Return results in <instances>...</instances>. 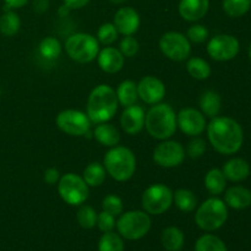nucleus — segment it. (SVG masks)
<instances>
[{
  "mask_svg": "<svg viewBox=\"0 0 251 251\" xmlns=\"http://www.w3.org/2000/svg\"><path fill=\"white\" fill-rule=\"evenodd\" d=\"M63 1H64V5H65L68 9L77 10V9H82L83 6H86L91 0H63Z\"/></svg>",
  "mask_w": 251,
  "mask_h": 251,
  "instance_id": "nucleus-43",
  "label": "nucleus"
},
{
  "mask_svg": "<svg viewBox=\"0 0 251 251\" xmlns=\"http://www.w3.org/2000/svg\"><path fill=\"white\" fill-rule=\"evenodd\" d=\"M96 141L104 147H114L118 146L120 142V132L114 125L108 124V123H100L97 124L95 131H93Z\"/></svg>",
  "mask_w": 251,
  "mask_h": 251,
  "instance_id": "nucleus-22",
  "label": "nucleus"
},
{
  "mask_svg": "<svg viewBox=\"0 0 251 251\" xmlns=\"http://www.w3.org/2000/svg\"><path fill=\"white\" fill-rule=\"evenodd\" d=\"M102 210L105 212L110 213L113 216H120L124 210V205H123V201L119 196L114 195V194H110L107 195L102 201Z\"/></svg>",
  "mask_w": 251,
  "mask_h": 251,
  "instance_id": "nucleus-37",
  "label": "nucleus"
},
{
  "mask_svg": "<svg viewBox=\"0 0 251 251\" xmlns=\"http://www.w3.org/2000/svg\"><path fill=\"white\" fill-rule=\"evenodd\" d=\"M137 95L147 104H157L166 96V86L156 76H145L137 83Z\"/></svg>",
  "mask_w": 251,
  "mask_h": 251,
  "instance_id": "nucleus-15",
  "label": "nucleus"
},
{
  "mask_svg": "<svg viewBox=\"0 0 251 251\" xmlns=\"http://www.w3.org/2000/svg\"><path fill=\"white\" fill-rule=\"evenodd\" d=\"M185 159V151L180 142L163 140L153 151V161L163 168H176Z\"/></svg>",
  "mask_w": 251,
  "mask_h": 251,
  "instance_id": "nucleus-12",
  "label": "nucleus"
},
{
  "mask_svg": "<svg viewBox=\"0 0 251 251\" xmlns=\"http://www.w3.org/2000/svg\"><path fill=\"white\" fill-rule=\"evenodd\" d=\"M225 202L234 210H244L251 206V191L244 186H232L226 191Z\"/></svg>",
  "mask_w": 251,
  "mask_h": 251,
  "instance_id": "nucleus-21",
  "label": "nucleus"
},
{
  "mask_svg": "<svg viewBox=\"0 0 251 251\" xmlns=\"http://www.w3.org/2000/svg\"><path fill=\"white\" fill-rule=\"evenodd\" d=\"M107 172L103 164L92 162L83 169L82 178L88 186H100L105 180Z\"/></svg>",
  "mask_w": 251,
  "mask_h": 251,
  "instance_id": "nucleus-28",
  "label": "nucleus"
},
{
  "mask_svg": "<svg viewBox=\"0 0 251 251\" xmlns=\"http://www.w3.org/2000/svg\"><path fill=\"white\" fill-rule=\"evenodd\" d=\"M97 216L98 213L96 212L92 206L82 203L78 208L77 213H76V220H77L80 227H82L83 229H92L97 226Z\"/></svg>",
  "mask_w": 251,
  "mask_h": 251,
  "instance_id": "nucleus-34",
  "label": "nucleus"
},
{
  "mask_svg": "<svg viewBox=\"0 0 251 251\" xmlns=\"http://www.w3.org/2000/svg\"><path fill=\"white\" fill-rule=\"evenodd\" d=\"M206 127L208 141L218 153L229 156L242 149L244 134L237 120L228 117H216Z\"/></svg>",
  "mask_w": 251,
  "mask_h": 251,
  "instance_id": "nucleus-1",
  "label": "nucleus"
},
{
  "mask_svg": "<svg viewBox=\"0 0 251 251\" xmlns=\"http://www.w3.org/2000/svg\"><path fill=\"white\" fill-rule=\"evenodd\" d=\"M184 240V233L178 227H167L162 232L161 243L167 251H180Z\"/></svg>",
  "mask_w": 251,
  "mask_h": 251,
  "instance_id": "nucleus-25",
  "label": "nucleus"
},
{
  "mask_svg": "<svg viewBox=\"0 0 251 251\" xmlns=\"http://www.w3.org/2000/svg\"><path fill=\"white\" fill-rule=\"evenodd\" d=\"M205 186L212 196H218L226 190L227 179L221 169L213 168L205 176Z\"/></svg>",
  "mask_w": 251,
  "mask_h": 251,
  "instance_id": "nucleus-26",
  "label": "nucleus"
},
{
  "mask_svg": "<svg viewBox=\"0 0 251 251\" xmlns=\"http://www.w3.org/2000/svg\"><path fill=\"white\" fill-rule=\"evenodd\" d=\"M125 56L123 55L119 49L114 47H105L100 50L97 55V63L100 70L107 74L119 73L124 66Z\"/></svg>",
  "mask_w": 251,
  "mask_h": 251,
  "instance_id": "nucleus-18",
  "label": "nucleus"
},
{
  "mask_svg": "<svg viewBox=\"0 0 251 251\" xmlns=\"http://www.w3.org/2000/svg\"><path fill=\"white\" fill-rule=\"evenodd\" d=\"M103 166L114 180L127 181L136 172V157L127 147L114 146L105 153Z\"/></svg>",
  "mask_w": 251,
  "mask_h": 251,
  "instance_id": "nucleus-4",
  "label": "nucleus"
},
{
  "mask_svg": "<svg viewBox=\"0 0 251 251\" xmlns=\"http://www.w3.org/2000/svg\"><path fill=\"white\" fill-rule=\"evenodd\" d=\"M195 251H228L222 239L213 234H203L196 240Z\"/></svg>",
  "mask_w": 251,
  "mask_h": 251,
  "instance_id": "nucleus-33",
  "label": "nucleus"
},
{
  "mask_svg": "<svg viewBox=\"0 0 251 251\" xmlns=\"http://www.w3.org/2000/svg\"><path fill=\"white\" fill-rule=\"evenodd\" d=\"M249 59H250V61H251V44H250V47H249Z\"/></svg>",
  "mask_w": 251,
  "mask_h": 251,
  "instance_id": "nucleus-47",
  "label": "nucleus"
},
{
  "mask_svg": "<svg viewBox=\"0 0 251 251\" xmlns=\"http://www.w3.org/2000/svg\"><path fill=\"white\" fill-rule=\"evenodd\" d=\"M145 127L151 137L157 140H168L176 134V114L167 103H157L145 114Z\"/></svg>",
  "mask_w": 251,
  "mask_h": 251,
  "instance_id": "nucleus-3",
  "label": "nucleus"
},
{
  "mask_svg": "<svg viewBox=\"0 0 251 251\" xmlns=\"http://www.w3.org/2000/svg\"><path fill=\"white\" fill-rule=\"evenodd\" d=\"M239 49V41L232 34H217L207 44L208 55L216 61L232 60L238 55Z\"/></svg>",
  "mask_w": 251,
  "mask_h": 251,
  "instance_id": "nucleus-13",
  "label": "nucleus"
},
{
  "mask_svg": "<svg viewBox=\"0 0 251 251\" xmlns=\"http://www.w3.org/2000/svg\"><path fill=\"white\" fill-rule=\"evenodd\" d=\"M56 126L70 136H83L91 129V120L87 114L80 110L65 109L56 115Z\"/></svg>",
  "mask_w": 251,
  "mask_h": 251,
  "instance_id": "nucleus-11",
  "label": "nucleus"
},
{
  "mask_svg": "<svg viewBox=\"0 0 251 251\" xmlns=\"http://www.w3.org/2000/svg\"><path fill=\"white\" fill-rule=\"evenodd\" d=\"M90 186L82 176L75 173H68L60 176L58 181V193L64 202L70 206H81L85 203L90 194Z\"/></svg>",
  "mask_w": 251,
  "mask_h": 251,
  "instance_id": "nucleus-8",
  "label": "nucleus"
},
{
  "mask_svg": "<svg viewBox=\"0 0 251 251\" xmlns=\"http://www.w3.org/2000/svg\"><path fill=\"white\" fill-rule=\"evenodd\" d=\"M228 218V206L218 198H210L201 203L195 213V222L200 229L213 232L222 227Z\"/></svg>",
  "mask_w": 251,
  "mask_h": 251,
  "instance_id": "nucleus-5",
  "label": "nucleus"
},
{
  "mask_svg": "<svg viewBox=\"0 0 251 251\" xmlns=\"http://www.w3.org/2000/svg\"><path fill=\"white\" fill-rule=\"evenodd\" d=\"M117 98L119 104L126 108L130 105L136 104L137 100H139V95H137V83H135L131 80H125L118 86L117 91Z\"/></svg>",
  "mask_w": 251,
  "mask_h": 251,
  "instance_id": "nucleus-24",
  "label": "nucleus"
},
{
  "mask_svg": "<svg viewBox=\"0 0 251 251\" xmlns=\"http://www.w3.org/2000/svg\"><path fill=\"white\" fill-rule=\"evenodd\" d=\"M32 7L36 14H43L49 9V1L48 0H33Z\"/></svg>",
  "mask_w": 251,
  "mask_h": 251,
  "instance_id": "nucleus-44",
  "label": "nucleus"
},
{
  "mask_svg": "<svg viewBox=\"0 0 251 251\" xmlns=\"http://www.w3.org/2000/svg\"><path fill=\"white\" fill-rule=\"evenodd\" d=\"M0 96H1V90H0Z\"/></svg>",
  "mask_w": 251,
  "mask_h": 251,
  "instance_id": "nucleus-48",
  "label": "nucleus"
},
{
  "mask_svg": "<svg viewBox=\"0 0 251 251\" xmlns=\"http://www.w3.org/2000/svg\"><path fill=\"white\" fill-rule=\"evenodd\" d=\"M140 24H141V19H140L139 12L134 7L130 6L120 7L115 12L114 22H113L118 33L123 36H132L136 33L140 28Z\"/></svg>",
  "mask_w": 251,
  "mask_h": 251,
  "instance_id": "nucleus-16",
  "label": "nucleus"
},
{
  "mask_svg": "<svg viewBox=\"0 0 251 251\" xmlns=\"http://www.w3.org/2000/svg\"><path fill=\"white\" fill-rule=\"evenodd\" d=\"M59 179H60V173L56 168H48L43 174V180L49 185H54L58 184Z\"/></svg>",
  "mask_w": 251,
  "mask_h": 251,
  "instance_id": "nucleus-42",
  "label": "nucleus"
},
{
  "mask_svg": "<svg viewBox=\"0 0 251 251\" xmlns=\"http://www.w3.org/2000/svg\"><path fill=\"white\" fill-rule=\"evenodd\" d=\"M122 129L127 135H137L145 127V110L141 105H130L124 109L120 117Z\"/></svg>",
  "mask_w": 251,
  "mask_h": 251,
  "instance_id": "nucleus-17",
  "label": "nucleus"
},
{
  "mask_svg": "<svg viewBox=\"0 0 251 251\" xmlns=\"http://www.w3.org/2000/svg\"><path fill=\"white\" fill-rule=\"evenodd\" d=\"M118 31L115 28V26L110 22H107V24H103L102 26L98 28L97 31V41L100 43L104 44V46H110V44L114 43L118 39Z\"/></svg>",
  "mask_w": 251,
  "mask_h": 251,
  "instance_id": "nucleus-36",
  "label": "nucleus"
},
{
  "mask_svg": "<svg viewBox=\"0 0 251 251\" xmlns=\"http://www.w3.org/2000/svg\"><path fill=\"white\" fill-rule=\"evenodd\" d=\"M65 50L74 61L87 64L97 58L100 53V42L90 33L71 34L65 42Z\"/></svg>",
  "mask_w": 251,
  "mask_h": 251,
  "instance_id": "nucleus-6",
  "label": "nucleus"
},
{
  "mask_svg": "<svg viewBox=\"0 0 251 251\" xmlns=\"http://www.w3.org/2000/svg\"><path fill=\"white\" fill-rule=\"evenodd\" d=\"M5 2V11L12 9H20L24 7L28 2V0H4Z\"/></svg>",
  "mask_w": 251,
  "mask_h": 251,
  "instance_id": "nucleus-45",
  "label": "nucleus"
},
{
  "mask_svg": "<svg viewBox=\"0 0 251 251\" xmlns=\"http://www.w3.org/2000/svg\"><path fill=\"white\" fill-rule=\"evenodd\" d=\"M173 203V191L164 184H153L144 191L141 205L149 215H163Z\"/></svg>",
  "mask_w": 251,
  "mask_h": 251,
  "instance_id": "nucleus-9",
  "label": "nucleus"
},
{
  "mask_svg": "<svg viewBox=\"0 0 251 251\" xmlns=\"http://www.w3.org/2000/svg\"><path fill=\"white\" fill-rule=\"evenodd\" d=\"M159 49L173 61H184L190 56L191 42L180 32H167L159 39Z\"/></svg>",
  "mask_w": 251,
  "mask_h": 251,
  "instance_id": "nucleus-10",
  "label": "nucleus"
},
{
  "mask_svg": "<svg viewBox=\"0 0 251 251\" xmlns=\"http://www.w3.org/2000/svg\"><path fill=\"white\" fill-rule=\"evenodd\" d=\"M151 217L145 211H127L117 221L118 233L127 240H139L151 229Z\"/></svg>",
  "mask_w": 251,
  "mask_h": 251,
  "instance_id": "nucleus-7",
  "label": "nucleus"
},
{
  "mask_svg": "<svg viewBox=\"0 0 251 251\" xmlns=\"http://www.w3.org/2000/svg\"><path fill=\"white\" fill-rule=\"evenodd\" d=\"M21 28V19L12 10H7L0 17V32L6 37H12L17 34Z\"/></svg>",
  "mask_w": 251,
  "mask_h": 251,
  "instance_id": "nucleus-30",
  "label": "nucleus"
},
{
  "mask_svg": "<svg viewBox=\"0 0 251 251\" xmlns=\"http://www.w3.org/2000/svg\"><path fill=\"white\" fill-rule=\"evenodd\" d=\"M206 151V142L199 136H195L190 142L188 144V149H186V154L190 158H200Z\"/></svg>",
  "mask_w": 251,
  "mask_h": 251,
  "instance_id": "nucleus-40",
  "label": "nucleus"
},
{
  "mask_svg": "<svg viewBox=\"0 0 251 251\" xmlns=\"http://www.w3.org/2000/svg\"><path fill=\"white\" fill-rule=\"evenodd\" d=\"M173 201L181 212H193L198 206V198L189 189H178L173 193Z\"/></svg>",
  "mask_w": 251,
  "mask_h": 251,
  "instance_id": "nucleus-27",
  "label": "nucleus"
},
{
  "mask_svg": "<svg viewBox=\"0 0 251 251\" xmlns=\"http://www.w3.org/2000/svg\"><path fill=\"white\" fill-rule=\"evenodd\" d=\"M110 2H113V4H117V5H122L124 4V2H126L127 0H109Z\"/></svg>",
  "mask_w": 251,
  "mask_h": 251,
  "instance_id": "nucleus-46",
  "label": "nucleus"
},
{
  "mask_svg": "<svg viewBox=\"0 0 251 251\" xmlns=\"http://www.w3.org/2000/svg\"><path fill=\"white\" fill-rule=\"evenodd\" d=\"M223 10L230 17H240L251 7V0H223Z\"/></svg>",
  "mask_w": 251,
  "mask_h": 251,
  "instance_id": "nucleus-35",
  "label": "nucleus"
},
{
  "mask_svg": "<svg viewBox=\"0 0 251 251\" xmlns=\"http://www.w3.org/2000/svg\"><path fill=\"white\" fill-rule=\"evenodd\" d=\"M140 49V44L137 39L132 36H124L120 41L119 50L122 51L125 58H132L137 54Z\"/></svg>",
  "mask_w": 251,
  "mask_h": 251,
  "instance_id": "nucleus-38",
  "label": "nucleus"
},
{
  "mask_svg": "<svg viewBox=\"0 0 251 251\" xmlns=\"http://www.w3.org/2000/svg\"><path fill=\"white\" fill-rule=\"evenodd\" d=\"M98 251H124V240L119 233L105 232L98 242Z\"/></svg>",
  "mask_w": 251,
  "mask_h": 251,
  "instance_id": "nucleus-32",
  "label": "nucleus"
},
{
  "mask_svg": "<svg viewBox=\"0 0 251 251\" xmlns=\"http://www.w3.org/2000/svg\"><path fill=\"white\" fill-rule=\"evenodd\" d=\"M208 36H210V32L203 25H193L191 27H189L188 32H186V37L189 41L198 44L207 41Z\"/></svg>",
  "mask_w": 251,
  "mask_h": 251,
  "instance_id": "nucleus-39",
  "label": "nucleus"
},
{
  "mask_svg": "<svg viewBox=\"0 0 251 251\" xmlns=\"http://www.w3.org/2000/svg\"><path fill=\"white\" fill-rule=\"evenodd\" d=\"M38 51L47 60H55L61 54V44L55 37H46L39 42Z\"/></svg>",
  "mask_w": 251,
  "mask_h": 251,
  "instance_id": "nucleus-31",
  "label": "nucleus"
},
{
  "mask_svg": "<svg viewBox=\"0 0 251 251\" xmlns=\"http://www.w3.org/2000/svg\"><path fill=\"white\" fill-rule=\"evenodd\" d=\"M115 216L110 215V213L102 211L100 213H98L97 216V227L100 228V232H112L115 228Z\"/></svg>",
  "mask_w": 251,
  "mask_h": 251,
  "instance_id": "nucleus-41",
  "label": "nucleus"
},
{
  "mask_svg": "<svg viewBox=\"0 0 251 251\" xmlns=\"http://www.w3.org/2000/svg\"><path fill=\"white\" fill-rule=\"evenodd\" d=\"M186 70L191 77L200 81L207 80L212 73L210 64L203 60L202 58H199V56H193V58L189 59L188 63H186Z\"/></svg>",
  "mask_w": 251,
  "mask_h": 251,
  "instance_id": "nucleus-29",
  "label": "nucleus"
},
{
  "mask_svg": "<svg viewBox=\"0 0 251 251\" xmlns=\"http://www.w3.org/2000/svg\"><path fill=\"white\" fill-rule=\"evenodd\" d=\"M226 179L233 183H239L245 180L250 174V166L245 159L232 158L226 162L222 169Z\"/></svg>",
  "mask_w": 251,
  "mask_h": 251,
  "instance_id": "nucleus-20",
  "label": "nucleus"
},
{
  "mask_svg": "<svg viewBox=\"0 0 251 251\" xmlns=\"http://www.w3.org/2000/svg\"><path fill=\"white\" fill-rule=\"evenodd\" d=\"M210 7V0H180L179 15L185 21L196 22L203 19Z\"/></svg>",
  "mask_w": 251,
  "mask_h": 251,
  "instance_id": "nucleus-19",
  "label": "nucleus"
},
{
  "mask_svg": "<svg viewBox=\"0 0 251 251\" xmlns=\"http://www.w3.org/2000/svg\"><path fill=\"white\" fill-rule=\"evenodd\" d=\"M176 124L178 127L185 135L191 137L200 136L205 131L206 118L201 110L195 108H184L176 114Z\"/></svg>",
  "mask_w": 251,
  "mask_h": 251,
  "instance_id": "nucleus-14",
  "label": "nucleus"
},
{
  "mask_svg": "<svg viewBox=\"0 0 251 251\" xmlns=\"http://www.w3.org/2000/svg\"><path fill=\"white\" fill-rule=\"evenodd\" d=\"M199 105H200L201 113L205 117L213 119L220 114L221 108H222V100L216 91L208 90L200 96Z\"/></svg>",
  "mask_w": 251,
  "mask_h": 251,
  "instance_id": "nucleus-23",
  "label": "nucleus"
},
{
  "mask_svg": "<svg viewBox=\"0 0 251 251\" xmlns=\"http://www.w3.org/2000/svg\"><path fill=\"white\" fill-rule=\"evenodd\" d=\"M118 105L119 102L117 93L109 85L96 86L88 96L86 114L90 118L91 123H107L115 115Z\"/></svg>",
  "mask_w": 251,
  "mask_h": 251,
  "instance_id": "nucleus-2",
  "label": "nucleus"
}]
</instances>
